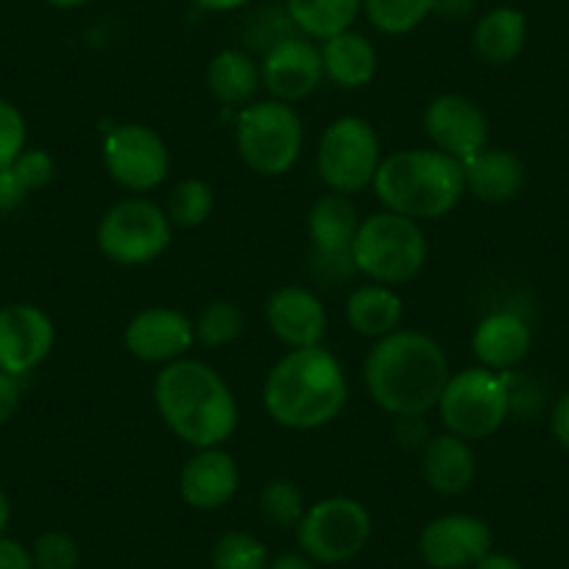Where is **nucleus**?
Wrapping results in <instances>:
<instances>
[{
  "label": "nucleus",
  "mask_w": 569,
  "mask_h": 569,
  "mask_svg": "<svg viewBox=\"0 0 569 569\" xmlns=\"http://www.w3.org/2000/svg\"><path fill=\"white\" fill-rule=\"evenodd\" d=\"M533 347V332L522 316L511 310H495L483 316L472 332V352L483 369L511 371L522 363Z\"/></svg>",
  "instance_id": "obj_19"
},
{
  "label": "nucleus",
  "mask_w": 569,
  "mask_h": 569,
  "mask_svg": "<svg viewBox=\"0 0 569 569\" xmlns=\"http://www.w3.org/2000/svg\"><path fill=\"white\" fill-rule=\"evenodd\" d=\"M308 502L305 491L293 480L273 478L260 491V513L277 528H297L302 522Z\"/></svg>",
  "instance_id": "obj_31"
},
{
  "label": "nucleus",
  "mask_w": 569,
  "mask_h": 569,
  "mask_svg": "<svg viewBox=\"0 0 569 569\" xmlns=\"http://www.w3.org/2000/svg\"><path fill=\"white\" fill-rule=\"evenodd\" d=\"M371 513L355 497H325L305 511L297 539L305 556L319 563H347L369 545Z\"/></svg>",
  "instance_id": "obj_10"
},
{
  "label": "nucleus",
  "mask_w": 569,
  "mask_h": 569,
  "mask_svg": "<svg viewBox=\"0 0 569 569\" xmlns=\"http://www.w3.org/2000/svg\"><path fill=\"white\" fill-rule=\"evenodd\" d=\"M101 157L109 179L129 193H149L171 173L166 140L146 123H120L109 129Z\"/></svg>",
  "instance_id": "obj_11"
},
{
  "label": "nucleus",
  "mask_w": 569,
  "mask_h": 569,
  "mask_svg": "<svg viewBox=\"0 0 569 569\" xmlns=\"http://www.w3.org/2000/svg\"><path fill=\"white\" fill-rule=\"evenodd\" d=\"M268 569H316L305 552H282L273 561H268Z\"/></svg>",
  "instance_id": "obj_43"
},
{
  "label": "nucleus",
  "mask_w": 569,
  "mask_h": 569,
  "mask_svg": "<svg viewBox=\"0 0 569 569\" xmlns=\"http://www.w3.org/2000/svg\"><path fill=\"white\" fill-rule=\"evenodd\" d=\"M369 397L391 416H425L450 380V360L433 336L397 330L371 347L363 363Z\"/></svg>",
  "instance_id": "obj_1"
},
{
  "label": "nucleus",
  "mask_w": 569,
  "mask_h": 569,
  "mask_svg": "<svg viewBox=\"0 0 569 569\" xmlns=\"http://www.w3.org/2000/svg\"><path fill=\"white\" fill-rule=\"evenodd\" d=\"M243 310L238 305L229 302V299H216L196 319V341L210 349L227 347L243 336Z\"/></svg>",
  "instance_id": "obj_30"
},
{
  "label": "nucleus",
  "mask_w": 569,
  "mask_h": 569,
  "mask_svg": "<svg viewBox=\"0 0 569 569\" xmlns=\"http://www.w3.org/2000/svg\"><path fill=\"white\" fill-rule=\"evenodd\" d=\"M9 519H12V502H9L7 491L0 489V536H3V530H7Z\"/></svg>",
  "instance_id": "obj_46"
},
{
  "label": "nucleus",
  "mask_w": 569,
  "mask_h": 569,
  "mask_svg": "<svg viewBox=\"0 0 569 569\" xmlns=\"http://www.w3.org/2000/svg\"><path fill=\"white\" fill-rule=\"evenodd\" d=\"M12 168L29 193L51 184L53 173H57V162H53V157L42 149H26Z\"/></svg>",
  "instance_id": "obj_36"
},
{
  "label": "nucleus",
  "mask_w": 569,
  "mask_h": 569,
  "mask_svg": "<svg viewBox=\"0 0 569 569\" xmlns=\"http://www.w3.org/2000/svg\"><path fill=\"white\" fill-rule=\"evenodd\" d=\"M393 439L405 450H425L433 436H430L425 416H393Z\"/></svg>",
  "instance_id": "obj_37"
},
{
  "label": "nucleus",
  "mask_w": 569,
  "mask_h": 569,
  "mask_svg": "<svg viewBox=\"0 0 569 569\" xmlns=\"http://www.w3.org/2000/svg\"><path fill=\"white\" fill-rule=\"evenodd\" d=\"M20 397H23V391H20L18 377L0 371V425L14 419V413L20 410Z\"/></svg>",
  "instance_id": "obj_39"
},
{
  "label": "nucleus",
  "mask_w": 569,
  "mask_h": 569,
  "mask_svg": "<svg viewBox=\"0 0 569 569\" xmlns=\"http://www.w3.org/2000/svg\"><path fill=\"white\" fill-rule=\"evenodd\" d=\"M433 12L447 20H463L475 12V0H436Z\"/></svg>",
  "instance_id": "obj_42"
},
{
  "label": "nucleus",
  "mask_w": 569,
  "mask_h": 569,
  "mask_svg": "<svg viewBox=\"0 0 569 569\" xmlns=\"http://www.w3.org/2000/svg\"><path fill=\"white\" fill-rule=\"evenodd\" d=\"M262 87L277 101L297 103L313 96L325 81L321 48H316L308 37H284L273 48L262 53Z\"/></svg>",
  "instance_id": "obj_15"
},
{
  "label": "nucleus",
  "mask_w": 569,
  "mask_h": 569,
  "mask_svg": "<svg viewBox=\"0 0 569 569\" xmlns=\"http://www.w3.org/2000/svg\"><path fill=\"white\" fill-rule=\"evenodd\" d=\"M196 3L207 9V12H234V9L251 3V0H196Z\"/></svg>",
  "instance_id": "obj_45"
},
{
  "label": "nucleus",
  "mask_w": 569,
  "mask_h": 569,
  "mask_svg": "<svg viewBox=\"0 0 569 569\" xmlns=\"http://www.w3.org/2000/svg\"><path fill=\"white\" fill-rule=\"evenodd\" d=\"M352 257L358 273L393 288L419 277L427 262V240L419 221L382 210L360 221Z\"/></svg>",
  "instance_id": "obj_5"
},
{
  "label": "nucleus",
  "mask_w": 569,
  "mask_h": 569,
  "mask_svg": "<svg viewBox=\"0 0 569 569\" xmlns=\"http://www.w3.org/2000/svg\"><path fill=\"white\" fill-rule=\"evenodd\" d=\"M436 9V0H363L369 23L382 34H410L419 29Z\"/></svg>",
  "instance_id": "obj_28"
},
{
  "label": "nucleus",
  "mask_w": 569,
  "mask_h": 569,
  "mask_svg": "<svg viewBox=\"0 0 569 569\" xmlns=\"http://www.w3.org/2000/svg\"><path fill=\"white\" fill-rule=\"evenodd\" d=\"M347 321L358 336L380 341L399 330L402 299L388 284H358L347 299Z\"/></svg>",
  "instance_id": "obj_25"
},
{
  "label": "nucleus",
  "mask_w": 569,
  "mask_h": 569,
  "mask_svg": "<svg viewBox=\"0 0 569 569\" xmlns=\"http://www.w3.org/2000/svg\"><path fill=\"white\" fill-rule=\"evenodd\" d=\"M0 569H37L29 547L0 536Z\"/></svg>",
  "instance_id": "obj_40"
},
{
  "label": "nucleus",
  "mask_w": 569,
  "mask_h": 569,
  "mask_svg": "<svg viewBox=\"0 0 569 569\" xmlns=\"http://www.w3.org/2000/svg\"><path fill=\"white\" fill-rule=\"evenodd\" d=\"M528 42V20L519 9H491L480 23L475 26L472 51L489 68H506L522 53Z\"/></svg>",
  "instance_id": "obj_22"
},
{
  "label": "nucleus",
  "mask_w": 569,
  "mask_h": 569,
  "mask_svg": "<svg viewBox=\"0 0 569 569\" xmlns=\"http://www.w3.org/2000/svg\"><path fill=\"white\" fill-rule=\"evenodd\" d=\"M436 408L447 433L463 441L489 439L511 413L508 382L502 371L483 369V366L458 371L450 375Z\"/></svg>",
  "instance_id": "obj_7"
},
{
  "label": "nucleus",
  "mask_w": 569,
  "mask_h": 569,
  "mask_svg": "<svg viewBox=\"0 0 569 569\" xmlns=\"http://www.w3.org/2000/svg\"><path fill=\"white\" fill-rule=\"evenodd\" d=\"M212 569H268V550L249 530H227L210 556Z\"/></svg>",
  "instance_id": "obj_32"
},
{
  "label": "nucleus",
  "mask_w": 569,
  "mask_h": 569,
  "mask_svg": "<svg viewBox=\"0 0 569 569\" xmlns=\"http://www.w3.org/2000/svg\"><path fill=\"white\" fill-rule=\"evenodd\" d=\"M240 486V467L223 447L196 450L179 475V495L196 511H216L227 506Z\"/></svg>",
  "instance_id": "obj_18"
},
{
  "label": "nucleus",
  "mask_w": 569,
  "mask_h": 569,
  "mask_svg": "<svg viewBox=\"0 0 569 569\" xmlns=\"http://www.w3.org/2000/svg\"><path fill=\"white\" fill-rule=\"evenodd\" d=\"M321 64L325 79H330L343 90H360L377 73V51L358 31H341L321 46Z\"/></svg>",
  "instance_id": "obj_23"
},
{
  "label": "nucleus",
  "mask_w": 569,
  "mask_h": 569,
  "mask_svg": "<svg viewBox=\"0 0 569 569\" xmlns=\"http://www.w3.org/2000/svg\"><path fill=\"white\" fill-rule=\"evenodd\" d=\"M262 84L260 64L240 48H223L207 64V90L223 107H249Z\"/></svg>",
  "instance_id": "obj_24"
},
{
  "label": "nucleus",
  "mask_w": 569,
  "mask_h": 569,
  "mask_svg": "<svg viewBox=\"0 0 569 569\" xmlns=\"http://www.w3.org/2000/svg\"><path fill=\"white\" fill-rule=\"evenodd\" d=\"M266 321L273 338L291 349L321 347L330 327L325 302L302 284L277 288L266 302Z\"/></svg>",
  "instance_id": "obj_17"
},
{
  "label": "nucleus",
  "mask_w": 569,
  "mask_h": 569,
  "mask_svg": "<svg viewBox=\"0 0 569 569\" xmlns=\"http://www.w3.org/2000/svg\"><path fill=\"white\" fill-rule=\"evenodd\" d=\"M240 160L260 177H282L305 149V123L291 103L268 98L243 107L234 120Z\"/></svg>",
  "instance_id": "obj_6"
},
{
  "label": "nucleus",
  "mask_w": 569,
  "mask_h": 569,
  "mask_svg": "<svg viewBox=\"0 0 569 569\" xmlns=\"http://www.w3.org/2000/svg\"><path fill=\"white\" fill-rule=\"evenodd\" d=\"M478 463L469 441L452 433L433 436L421 450V478L436 495L456 497L472 486Z\"/></svg>",
  "instance_id": "obj_20"
},
{
  "label": "nucleus",
  "mask_w": 569,
  "mask_h": 569,
  "mask_svg": "<svg viewBox=\"0 0 569 569\" xmlns=\"http://www.w3.org/2000/svg\"><path fill=\"white\" fill-rule=\"evenodd\" d=\"M472 569H522V563L513 556H508V552H489V556L480 558Z\"/></svg>",
  "instance_id": "obj_44"
},
{
  "label": "nucleus",
  "mask_w": 569,
  "mask_h": 569,
  "mask_svg": "<svg viewBox=\"0 0 569 569\" xmlns=\"http://www.w3.org/2000/svg\"><path fill=\"white\" fill-rule=\"evenodd\" d=\"M46 3H51V7L57 9H76V7H84L87 0H46Z\"/></svg>",
  "instance_id": "obj_47"
},
{
  "label": "nucleus",
  "mask_w": 569,
  "mask_h": 569,
  "mask_svg": "<svg viewBox=\"0 0 569 569\" xmlns=\"http://www.w3.org/2000/svg\"><path fill=\"white\" fill-rule=\"evenodd\" d=\"M57 327L37 305L14 302L0 308V371L23 377L51 355Z\"/></svg>",
  "instance_id": "obj_14"
},
{
  "label": "nucleus",
  "mask_w": 569,
  "mask_h": 569,
  "mask_svg": "<svg viewBox=\"0 0 569 569\" xmlns=\"http://www.w3.org/2000/svg\"><path fill=\"white\" fill-rule=\"evenodd\" d=\"M495 545L491 528L472 513H445L419 533V556L433 569H472Z\"/></svg>",
  "instance_id": "obj_12"
},
{
  "label": "nucleus",
  "mask_w": 569,
  "mask_h": 569,
  "mask_svg": "<svg viewBox=\"0 0 569 569\" xmlns=\"http://www.w3.org/2000/svg\"><path fill=\"white\" fill-rule=\"evenodd\" d=\"M360 229L358 207L343 193H325L308 212V234L316 251H352Z\"/></svg>",
  "instance_id": "obj_26"
},
{
  "label": "nucleus",
  "mask_w": 569,
  "mask_h": 569,
  "mask_svg": "<svg viewBox=\"0 0 569 569\" xmlns=\"http://www.w3.org/2000/svg\"><path fill=\"white\" fill-rule=\"evenodd\" d=\"M349 399L347 371L327 347L291 349L262 382V405L288 430H319L341 416Z\"/></svg>",
  "instance_id": "obj_3"
},
{
  "label": "nucleus",
  "mask_w": 569,
  "mask_h": 569,
  "mask_svg": "<svg viewBox=\"0 0 569 569\" xmlns=\"http://www.w3.org/2000/svg\"><path fill=\"white\" fill-rule=\"evenodd\" d=\"M26 140H29V126L23 112L12 101L0 98V171H7L20 160Z\"/></svg>",
  "instance_id": "obj_34"
},
{
  "label": "nucleus",
  "mask_w": 569,
  "mask_h": 569,
  "mask_svg": "<svg viewBox=\"0 0 569 569\" xmlns=\"http://www.w3.org/2000/svg\"><path fill=\"white\" fill-rule=\"evenodd\" d=\"M463 166V188L480 201L489 204H502L511 201L525 184V166L513 151L489 149L469 157Z\"/></svg>",
  "instance_id": "obj_21"
},
{
  "label": "nucleus",
  "mask_w": 569,
  "mask_h": 569,
  "mask_svg": "<svg viewBox=\"0 0 569 569\" xmlns=\"http://www.w3.org/2000/svg\"><path fill=\"white\" fill-rule=\"evenodd\" d=\"M173 223L149 199H123L109 207L96 229L98 251L114 266H149L168 251Z\"/></svg>",
  "instance_id": "obj_8"
},
{
  "label": "nucleus",
  "mask_w": 569,
  "mask_h": 569,
  "mask_svg": "<svg viewBox=\"0 0 569 569\" xmlns=\"http://www.w3.org/2000/svg\"><path fill=\"white\" fill-rule=\"evenodd\" d=\"M216 210V190L204 179H182L168 196V218L173 227L196 229Z\"/></svg>",
  "instance_id": "obj_29"
},
{
  "label": "nucleus",
  "mask_w": 569,
  "mask_h": 569,
  "mask_svg": "<svg viewBox=\"0 0 569 569\" xmlns=\"http://www.w3.org/2000/svg\"><path fill=\"white\" fill-rule=\"evenodd\" d=\"M154 405L168 430L193 450L221 447L238 430L240 408L232 388L201 360L182 358L162 366L154 380Z\"/></svg>",
  "instance_id": "obj_2"
},
{
  "label": "nucleus",
  "mask_w": 569,
  "mask_h": 569,
  "mask_svg": "<svg viewBox=\"0 0 569 569\" xmlns=\"http://www.w3.org/2000/svg\"><path fill=\"white\" fill-rule=\"evenodd\" d=\"M382 162L377 129L366 118L343 114L332 120L319 140L316 171L332 193L352 196L369 188Z\"/></svg>",
  "instance_id": "obj_9"
},
{
  "label": "nucleus",
  "mask_w": 569,
  "mask_h": 569,
  "mask_svg": "<svg viewBox=\"0 0 569 569\" xmlns=\"http://www.w3.org/2000/svg\"><path fill=\"white\" fill-rule=\"evenodd\" d=\"M371 184L386 210L413 221L447 216L467 190L461 162L439 149H405L382 157Z\"/></svg>",
  "instance_id": "obj_4"
},
{
  "label": "nucleus",
  "mask_w": 569,
  "mask_h": 569,
  "mask_svg": "<svg viewBox=\"0 0 569 569\" xmlns=\"http://www.w3.org/2000/svg\"><path fill=\"white\" fill-rule=\"evenodd\" d=\"M310 277L325 288H341V284L352 282L358 277V266H355L352 251H316L310 254L308 262Z\"/></svg>",
  "instance_id": "obj_35"
},
{
  "label": "nucleus",
  "mask_w": 569,
  "mask_h": 569,
  "mask_svg": "<svg viewBox=\"0 0 569 569\" xmlns=\"http://www.w3.org/2000/svg\"><path fill=\"white\" fill-rule=\"evenodd\" d=\"M550 430L556 436L558 445L563 450H569V391L563 397H558V402L552 405V416H550Z\"/></svg>",
  "instance_id": "obj_41"
},
{
  "label": "nucleus",
  "mask_w": 569,
  "mask_h": 569,
  "mask_svg": "<svg viewBox=\"0 0 569 569\" xmlns=\"http://www.w3.org/2000/svg\"><path fill=\"white\" fill-rule=\"evenodd\" d=\"M37 569H79L81 547L64 530H48L31 547Z\"/></svg>",
  "instance_id": "obj_33"
},
{
  "label": "nucleus",
  "mask_w": 569,
  "mask_h": 569,
  "mask_svg": "<svg viewBox=\"0 0 569 569\" xmlns=\"http://www.w3.org/2000/svg\"><path fill=\"white\" fill-rule=\"evenodd\" d=\"M363 0H284V12L299 34L313 40H330L352 29Z\"/></svg>",
  "instance_id": "obj_27"
},
{
  "label": "nucleus",
  "mask_w": 569,
  "mask_h": 569,
  "mask_svg": "<svg viewBox=\"0 0 569 569\" xmlns=\"http://www.w3.org/2000/svg\"><path fill=\"white\" fill-rule=\"evenodd\" d=\"M425 131L433 149L458 162H467L489 146V118L467 96L445 92L425 109Z\"/></svg>",
  "instance_id": "obj_13"
},
{
  "label": "nucleus",
  "mask_w": 569,
  "mask_h": 569,
  "mask_svg": "<svg viewBox=\"0 0 569 569\" xmlns=\"http://www.w3.org/2000/svg\"><path fill=\"white\" fill-rule=\"evenodd\" d=\"M29 190L23 188V182L18 179L14 168L0 171V216H9L12 210H18L26 201Z\"/></svg>",
  "instance_id": "obj_38"
},
{
  "label": "nucleus",
  "mask_w": 569,
  "mask_h": 569,
  "mask_svg": "<svg viewBox=\"0 0 569 569\" xmlns=\"http://www.w3.org/2000/svg\"><path fill=\"white\" fill-rule=\"evenodd\" d=\"M123 343L142 363H173L196 343V321L177 308H146L126 325Z\"/></svg>",
  "instance_id": "obj_16"
}]
</instances>
